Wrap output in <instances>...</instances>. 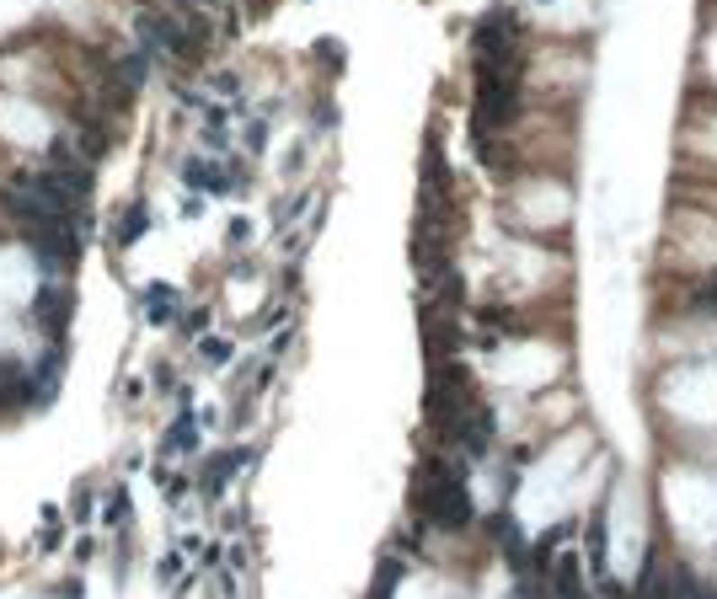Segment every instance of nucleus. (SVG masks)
<instances>
[{
  "label": "nucleus",
  "mask_w": 717,
  "mask_h": 599,
  "mask_svg": "<svg viewBox=\"0 0 717 599\" xmlns=\"http://www.w3.org/2000/svg\"><path fill=\"white\" fill-rule=\"evenodd\" d=\"M0 139H11V145H27V150H54L65 134L54 129V118L38 107L32 97H5L0 102Z\"/></svg>",
  "instance_id": "1"
}]
</instances>
